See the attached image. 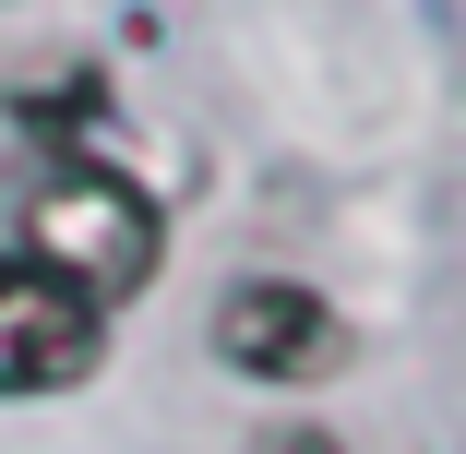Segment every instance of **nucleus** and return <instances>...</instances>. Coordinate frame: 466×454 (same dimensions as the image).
<instances>
[{
	"label": "nucleus",
	"instance_id": "3",
	"mask_svg": "<svg viewBox=\"0 0 466 454\" xmlns=\"http://www.w3.org/2000/svg\"><path fill=\"white\" fill-rule=\"evenodd\" d=\"M216 347H228V371H251V383H311V371L347 358V323L311 288H288V276H251V288L216 299Z\"/></svg>",
	"mask_w": 466,
	"mask_h": 454
},
{
	"label": "nucleus",
	"instance_id": "4",
	"mask_svg": "<svg viewBox=\"0 0 466 454\" xmlns=\"http://www.w3.org/2000/svg\"><path fill=\"white\" fill-rule=\"evenodd\" d=\"M263 454H335V442H323V430H275Z\"/></svg>",
	"mask_w": 466,
	"mask_h": 454
},
{
	"label": "nucleus",
	"instance_id": "1",
	"mask_svg": "<svg viewBox=\"0 0 466 454\" xmlns=\"http://www.w3.org/2000/svg\"><path fill=\"white\" fill-rule=\"evenodd\" d=\"M25 251L60 263V276L96 288V299H132V288L156 276V204L132 192L108 156L60 144V156L36 167V192H25Z\"/></svg>",
	"mask_w": 466,
	"mask_h": 454
},
{
	"label": "nucleus",
	"instance_id": "2",
	"mask_svg": "<svg viewBox=\"0 0 466 454\" xmlns=\"http://www.w3.org/2000/svg\"><path fill=\"white\" fill-rule=\"evenodd\" d=\"M96 358H108V299L36 251H0V395H72Z\"/></svg>",
	"mask_w": 466,
	"mask_h": 454
}]
</instances>
